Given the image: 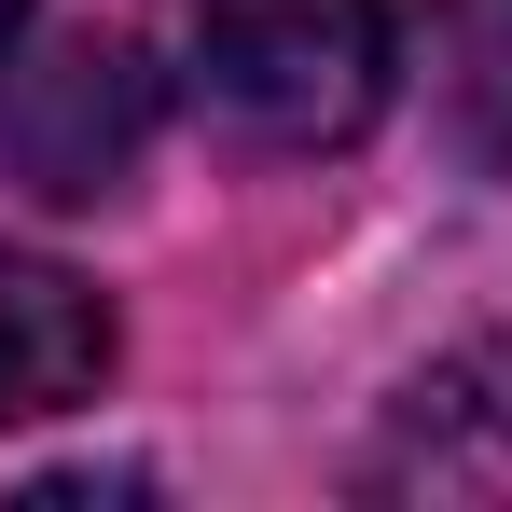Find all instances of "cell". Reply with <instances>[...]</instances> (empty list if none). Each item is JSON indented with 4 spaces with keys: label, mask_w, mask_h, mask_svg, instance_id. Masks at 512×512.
I'll use <instances>...</instances> for the list:
<instances>
[{
    "label": "cell",
    "mask_w": 512,
    "mask_h": 512,
    "mask_svg": "<svg viewBox=\"0 0 512 512\" xmlns=\"http://www.w3.org/2000/svg\"><path fill=\"white\" fill-rule=\"evenodd\" d=\"M167 70L263 153H333L388 97V0H153Z\"/></svg>",
    "instance_id": "6da1fadb"
},
{
    "label": "cell",
    "mask_w": 512,
    "mask_h": 512,
    "mask_svg": "<svg viewBox=\"0 0 512 512\" xmlns=\"http://www.w3.org/2000/svg\"><path fill=\"white\" fill-rule=\"evenodd\" d=\"M0 139H14V167L42 180V194H97V180L139 153V70L84 28L42 70H0Z\"/></svg>",
    "instance_id": "7a4b0ae2"
},
{
    "label": "cell",
    "mask_w": 512,
    "mask_h": 512,
    "mask_svg": "<svg viewBox=\"0 0 512 512\" xmlns=\"http://www.w3.org/2000/svg\"><path fill=\"white\" fill-rule=\"evenodd\" d=\"M97 374H111V305H97L70 263L0 250V429L97 402Z\"/></svg>",
    "instance_id": "3957f363"
},
{
    "label": "cell",
    "mask_w": 512,
    "mask_h": 512,
    "mask_svg": "<svg viewBox=\"0 0 512 512\" xmlns=\"http://www.w3.org/2000/svg\"><path fill=\"white\" fill-rule=\"evenodd\" d=\"M374 485H429V499H512V374H499V360L416 374V388H402V416H388Z\"/></svg>",
    "instance_id": "277c9868"
},
{
    "label": "cell",
    "mask_w": 512,
    "mask_h": 512,
    "mask_svg": "<svg viewBox=\"0 0 512 512\" xmlns=\"http://www.w3.org/2000/svg\"><path fill=\"white\" fill-rule=\"evenodd\" d=\"M429 84L471 167H512V0H443L429 28Z\"/></svg>",
    "instance_id": "5b68a950"
},
{
    "label": "cell",
    "mask_w": 512,
    "mask_h": 512,
    "mask_svg": "<svg viewBox=\"0 0 512 512\" xmlns=\"http://www.w3.org/2000/svg\"><path fill=\"white\" fill-rule=\"evenodd\" d=\"M14 28H28V0H0V56H14Z\"/></svg>",
    "instance_id": "8992f818"
}]
</instances>
